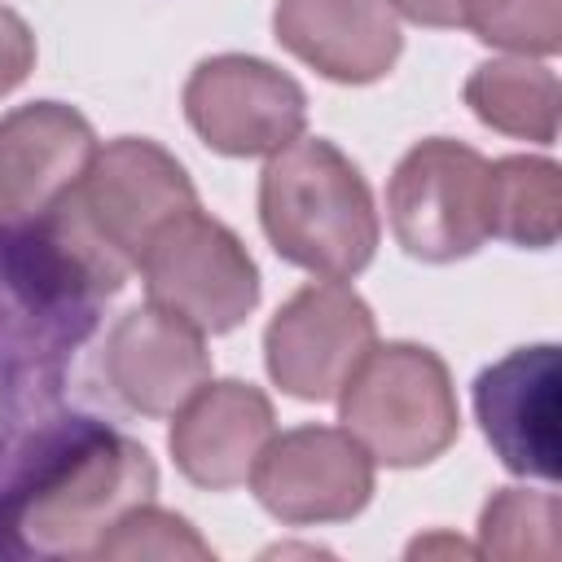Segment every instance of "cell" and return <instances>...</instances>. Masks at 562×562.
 Returning a JSON list of instances; mask_svg holds the SVG:
<instances>
[{"mask_svg": "<svg viewBox=\"0 0 562 562\" xmlns=\"http://www.w3.org/2000/svg\"><path fill=\"white\" fill-rule=\"evenodd\" d=\"M154 492V457L88 413L0 422V558H88Z\"/></svg>", "mask_w": 562, "mask_h": 562, "instance_id": "cell-1", "label": "cell"}, {"mask_svg": "<svg viewBox=\"0 0 562 562\" xmlns=\"http://www.w3.org/2000/svg\"><path fill=\"white\" fill-rule=\"evenodd\" d=\"M123 285L127 272L70 224L61 202L0 215V422L61 400L66 364Z\"/></svg>", "mask_w": 562, "mask_h": 562, "instance_id": "cell-2", "label": "cell"}, {"mask_svg": "<svg viewBox=\"0 0 562 562\" xmlns=\"http://www.w3.org/2000/svg\"><path fill=\"white\" fill-rule=\"evenodd\" d=\"M259 224L285 263L325 281L364 272L382 237L360 167L325 136H299L268 154L259 176Z\"/></svg>", "mask_w": 562, "mask_h": 562, "instance_id": "cell-3", "label": "cell"}, {"mask_svg": "<svg viewBox=\"0 0 562 562\" xmlns=\"http://www.w3.org/2000/svg\"><path fill=\"white\" fill-rule=\"evenodd\" d=\"M338 417L373 461L395 470L435 461L461 430L448 364L422 342H373L338 391Z\"/></svg>", "mask_w": 562, "mask_h": 562, "instance_id": "cell-4", "label": "cell"}, {"mask_svg": "<svg viewBox=\"0 0 562 562\" xmlns=\"http://www.w3.org/2000/svg\"><path fill=\"white\" fill-rule=\"evenodd\" d=\"M70 224L132 277L149 237L198 206L189 171L145 136H119L92 154L88 171L57 198Z\"/></svg>", "mask_w": 562, "mask_h": 562, "instance_id": "cell-5", "label": "cell"}, {"mask_svg": "<svg viewBox=\"0 0 562 562\" xmlns=\"http://www.w3.org/2000/svg\"><path fill=\"white\" fill-rule=\"evenodd\" d=\"M136 268L149 303L198 334H228L259 303V268L250 250L228 224L202 215V206L162 224Z\"/></svg>", "mask_w": 562, "mask_h": 562, "instance_id": "cell-6", "label": "cell"}, {"mask_svg": "<svg viewBox=\"0 0 562 562\" xmlns=\"http://www.w3.org/2000/svg\"><path fill=\"white\" fill-rule=\"evenodd\" d=\"M391 233L422 263L474 255L487 233V158L461 140H417L386 184Z\"/></svg>", "mask_w": 562, "mask_h": 562, "instance_id": "cell-7", "label": "cell"}, {"mask_svg": "<svg viewBox=\"0 0 562 562\" xmlns=\"http://www.w3.org/2000/svg\"><path fill=\"white\" fill-rule=\"evenodd\" d=\"M378 342L369 303L342 281H312L294 290L263 329L268 378L307 404L338 400L342 382Z\"/></svg>", "mask_w": 562, "mask_h": 562, "instance_id": "cell-8", "label": "cell"}, {"mask_svg": "<svg viewBox=\"0 0 562 562\" xmlns=\"http://www.w3.org/2000/svg\"><path fill=\"white\" fill-rule=\"evenodd\" d=\"M189 127L228 158H263L303 136V88L263 57L220 53L193 66L184 83Z\"/></svg>", "mask_w": 562, "mask_h": 562, "instance_id": "cell-9", "label": "cell"}, {"mask_svg": "<svg viewBox=\"0 0 562 562\" xmlns=\"http://www.w3.org/2000/svg\"><path fill=\"white\" fill-rule=\"evenodd\" d=\"M246 483L277 522H347L373 496V457L347 430L294 426L263 443Z\"/></svg>", "mask_w": 562, "mask_h": 562, "instance_id": "cell-10", "label": "cell"}, {"mask_svg": "<svg viewBox=\"0 0 562 562\" xmlns=\"http://www.w3.org/2000/svg\"><path fill=\"white\" fill-rule=\"evenodd\" d=\"M558 386L562 373L553 342L518 347L474 378V417L509 474L540 483L558 479Z\"/></svg>", "mask_w": 562, "mask_h": 562, "instance_id": "cell-11", "label": "cell"}, {"mask_svg": "<svg viewBox=\"0 0 562 562\" xmlns=\"http://www.w3.org/2000/svg\"><path fill=\"white\" fill-rule=\"evenodd\" d=\"M193 325L145 303L127 312L101 351V373L114 400L140 417H171L198 386L211 382V351Z\"/></svg>", "mask_w": 562, "mask_h": 562, "instance_id": "cell-12", "label": "cell"}, {"mask_svg": "<svg viewBox=\"0 0 562 562\" xmlns=\"http://www.w3.org/2000/svg\"><path fill=\"white\" fill-rule=\"evenodd\" d=\"M171 417L176 422L167 448L176 457V470L206 492L241 487L277 422L268 395L237 378L198 386Z\"/></svg>", "mask_w": 562, "mask_h": 562, "instance_id": "cell-13", "label": "cell"}, {"mask_svg": "<svg viewBox=\"0 0 562 562\" xmlns=\"http://www.w3.org/2000/svg\"><path fill=\"white\" fill-rule=\"evenodd\" d=\"M272 31L281 48L334 83H378L404 48L386 0H277Z\"/></svg>", "mask_w": 562, "mask_h": 562, "instance_id": "cell-14", "label": "cell"}, {"mask_svg": "<svg viewBox=\"0 0 562 562\" xmlns=\"http://www.w3.org/2000/svg\"><path fill=\"white\" fill-rule=\"evenodd\" d=\"M92 123L61 101H31L0 119V211L40 215L88 171Z\"/></svg>", "mask_w": 562, "mask_h": 562, "instance_id": "cell-15", "label": "cell"}, {"mask_svg": "<svg viewBox=\"0 0 562 562\" xmlns=\"http://www.w3.org/2000/svg\"><path fill=\"white\" fill-rule=\"evenodd\" d=\"M465 105L492 132L553 145L558 136V75L527 57H501L474 66L465 79Z\"/></svg>", "mask_w": 562, "mask_h": 562, "instance_id": "cell-16", "label": "cell"}, {"mask_svg": "<svg viewBox=\"0 0 562 562\" xmlns=\"http://www.w3.org/2000/svg\"><path fill=\"white\" fill-rule=\"evenodd\" d=\"M562 224V171L553 158L514 154L487 162V233L522 250L558 241Z\"/></svg>", "mask_w": 562, "mask_h": 562, "instance_id": "cell-17", "label": "cell"}, {"mask_svg": "<svg viewBox=\"0 0 562 562\" xmlns=\"http://www.w3.org/2000/svg\"><path fill=\"white\" fill-rule=\"evenodd\" d=\"M562 509L553 492L501 487L479 518V549L509 562H553L562 553Z\"/></svg>", "mask_w": 562, "mask_h": 562, "instance_id": "cell-18", "label": "cell"}, {"mask_svg": "<svg viewBox=\"0 0 562 562\" xmlns=\"http://www.w3.org/2000/svg\"><path fill=\"white\" fill-rule=\"evenodd\" d=\"M461 26L522 57H553L562 44V0H465Z\"/></svg>", "mask_w": 562, "mask_h": 562, "instance_id": "cell-19", "label": "cell"}, {"mask_svg": "<svg viewBox=\"0 0 562 562\" xmlns=\"http://www.w3.org/2000/svg\"><path fill=\"white\" fill-rule=\"evenodd\" d=\"M92 558H215L211 544L180 518V514H167L158 509L154 501L127 509L97 544Z\"/></svg>", "mask_w": 562, "mask_h": 562, "instance_id": "cell-20", "label": "cell"}, {"mask_svg": "<svg viewBox=\"0 0 562 562\" xmlns=\"http://www.w3.org/2000/svg\"><path fill=\"white\" fill-rule=\"evenodd\" d=\"M31 70H35V35L13 9L0 4V97L22 88Z\"/></svg>", "mask_w": 562, "mask_h": 562, "instance_id": "cell-21", "label": "cell"}, {"mask_svg": "<svg viewBox=\"0 0 562 562\" xmlns=\"http://www.w3.org/2000/svg\"><path fill=\"white\" fill-rule=\"evenodd\" d=\"M386 9L417 26H439V31L465 22V0H386Z\"/></svg>", "mask_w": 562, "mask_h": 562, "instance_id": "cell-22", "label": "cell"}, {"mask_svg": "<svg viewBox=\"0 0 562 562\" xmlns=\"http://www.w3.org/2000/svg\"><path fill=\"white\" fill-rule=\"evenodd\" d=\"M0 215H4V211H0Z\"/></svg>", "mask_w": 562, "mask_h": 562, "instance_id": "cell-23", "label": "cell"}]
</instances>
